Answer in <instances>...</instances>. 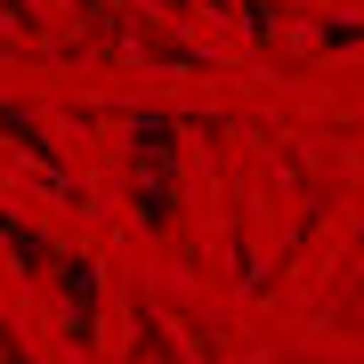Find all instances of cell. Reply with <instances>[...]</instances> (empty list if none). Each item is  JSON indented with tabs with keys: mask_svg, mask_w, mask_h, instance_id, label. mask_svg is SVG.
<instances>
[{
	"mask_svg": "<svg viewBox=\"0 0 364 364\" xmlns=\"http://www.w3.org/2000/svg\"><path fill=\"white\" fill-rule=\"evenodd\" d=\"M130 203L146 227H170L178 219V122L170 114H138V138H130Z\"/></svg>",
	"mask_w": 364,
	"mask_h": 364,
	"instance_id": "obj_1",
	"label": "cell"
}]
</instances>
